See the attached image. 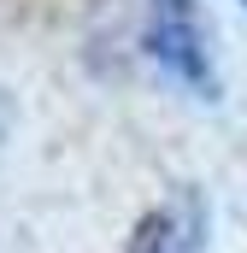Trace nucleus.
Listing matches in <instances>:
<instances>
[{
  "label": "nucleus",
  "instance_id": "obj_3",
  "mask_svg": "<svg viewBox=\"0 0 247 253\" xmlns=\"http://www.w3.org/2000/svg\"><path fill=\"white\" fill-rule=\"evenodd\" d=\"M242 12H247V0H242Z\"/></svg>",
  "mask_w": 247,
  "mask_h": 253
},
{
  "label": "nucleus",
  "instance_id": "obj_1",
  "mask_svg": "<svg viewBox=\"0 0 247 253\" xmlns=\"http://www.w3.org/2000/svg\"><path fill=\"white\" fill-rule=\"evenodd\" d=\"M141 47L183 94L194 100H218V65H212V36L194 0H147V24H141Z\"/></svg>",
  "mask_w": 247,
  "mask_h": 253
},
{
  "label": "nucleus",
  "instance_id": "obj_2",
  "mask_svg": "<svg viewBox=\"0 0 247 253\" xmlns=\"http://www.w3.org/2000/svg\"><path fill=\"white\" fill-rule=\"evenodd\" d=\"M6 129H12V100H6V88H0V147H6Z\"/></svg>",
  "mask_w": 247,
  "mask_h": 253
}]
</instances>
